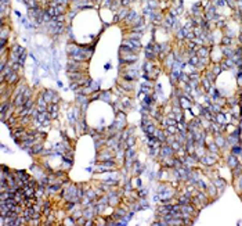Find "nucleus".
<instances>
[{
	"mask_svg": "<svg viewBox=\"0 0 242 226\" xmlns=\"http://www.w3.org/2000/svg\"><path fill=\"white\" fill-rule=\"evenodd\" d=\"M98 161L100 162H104V161H111V159H115V155L114 153H112L111 150H109V147L104 148V150H101L100 153H98Z\"/></svg>",
	"mask_w": 242,
	"mask_h": 226,
	"instance_id": "nucleus-1",
	"label": "nucleus"
},
{
	"mask_svg": "<svg viewBox=\"0 0 242 226\" xmlns=\"http://www.w3.org/2000/svg\"><path fill=\"white\" fill-rule=\"evenodd\" d=\"M56 95H57L56 90H43L42 97L47 101V104H50V103H53V99L56 97Z\"/></svg>",
	"mask_w": 242,
	"mask_h": 226,
	"instance_id": "nucleus-2",
	"label": "nucleus"
},
{
	"mask_svg": "<svg viewBox=\"0 0 242 226\" xmlns=\"http://www.w3.org/2000/svg\"><path fill=\"white\" fill-rule=\"evenodd\" d=\"M100 99H101V100L109 101V100H111V92H109V90H105V92H103V93H101V96H100Z\"/></svg>",
	"mask_w": 242,
	"mask_h": 226,
	"instance_id": "nucleus-3",
	"label": "nucleus"
}]
</instances>
